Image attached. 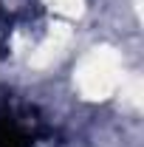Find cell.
Here are the masks:
<instances>
[{
  "label": "cell",
  "instance_id": "cell-1",
  "mask_svg": "<svg viewBox=\"0 0 144 147\" xmlns=\"http://www.w3.org/2000/svg\"><path fill=\"white\" fill-rule=\"evenodd\" d=\"M0 147H31L26 130L20 127L14 119H0Z\"/></svg>",
  "mask_w": 144,
  "mask_h": 147
}]
</instances>
